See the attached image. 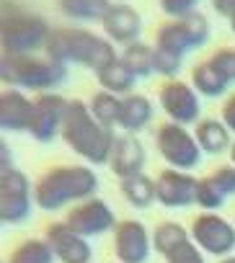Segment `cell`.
Instances as JSON below:
<instances>
[{
  "label": "cell",
  "mask_w": 235,
  "mask_h": 263,
  "mask_svg": "<svg viewBox=\"0 0 235 263\" xmlns=\"http://www.w3.org/2000/svg\"><path fill=\"white\" fill-rule=\"evenodd\" d=\"M67 98H62L60 93H39L34 98V121L29 135L37 142H52L55 137L62 135V124H65V114H67Z\"/></svg>",
  "instance_id": "obj_11"
},
{
  "label": "cell",
  "mask_w": 235,
  "mask_h": 263,
  "mask_svg": "<svg viewBox=\"0 0 235 263\" xmlns=\"http://www.w3.org/2000/svg\"><path fill=\"white\" fill-rule=\"evenodd\" d=\"M8 263H55V250L47 240H24L8 258Z\"/></svg>",
  "instance_id": "obj_27"
},
{
  "label": "cell",
  "mask_w": 235,
  "mask_h": 263,
  "mask_svg": "<svg viewBox=\"0 0 235 263\" xmlns=\"http://www.w3.org/2000/svg\"><path fill=\"white\" fill-rule=\"evenodd\" d=\"M186 240H191V235H189L186 227L178 224V222H160V224L155 227V232H153V245H155V250H158L160 255H168L176 245H181V242H186Z\"/></svg>",
  "instance_id": "obj_28"
},
{
  "label": "cell",
  "mask_w": 235,
  "mask_h": 263,
  "mask_svg": "<svg viewBox=\"0 0 235 263\" xmlns=\"http://www.w3.org/2000/svg\"><path fill=\"white\" fill-rule=\"evenodd\" d=\"M98 176L88 165H55L34 183V201L44 212H57L67 204L93 199Z\"/></svg>",
  "instance_id": "obj_3"
},
{
  "label": "cell",
  "mask_w": 235,
  "mask_h": 263,
  "mask_svg": "<svg viewBox=\"0 0 235 263\" xmlns=\"http://www.w3.org/2000/svg\"><path fill=\"white\" fill-rule=\"evenodd\" d=\"M196 189H199V181L194 176H189L186 171L166 168L155 178L158 204H163L168 209H181V206L196 204Z\"/></svg>",
  "instance_id": "obj_14"
},
{
  "label": "cell",
  "mask_w": 235,
  "mask_h": 263,
  "mask_svg": "<svg viewBox=\"0 0 235 263\" xmlns=\"http://www.w3.org/2000/svg\"><path fill=\"white\" fill-rule=\"evenodd\" d=\"M96 80H98L101 90L114 93V96H122V98L130 96L132 88H135V83H137V78L130 72V67L122 60H116L109 67H103L101 72H96Z\"/></svg>",
  "instance_id": "obj_22"
},
{
  "label": "cell",
  "mask_w": 235,
  "mask_h": 263,
  "mask_svg": "<svg viewBox=\"0 0 235 263\" xmlns=\"http://www.w3.org/2000/svg\"><path fill=\"white\" fill-rule=\"evenodd\" d=\"M166 263H204V250L194 240H186L166 255Z\"/></svg>",
  "instance_id": "obj_30"
},
{
  "label": "cell",
  "mask_w": 235,
  "mask_h": 263,
  "mask_svg": "<svg viewBox=\"0 0 235 263\" xmlns=\"http://www.w3.org/2000/svg\"><path fill=\"white\" fill-rule=\"evenodd\" d=\"M230 83H235L227 72H222L212 60H204L199 65H194L191 70V85L199 96H207V98H220L227 93Z\"/></svg>",
  "instance_id": "obj_19"
},
{
  "label": "cell",
  "mask_w": 235,
  "mask_h": 263,
  "mask_svg": "<svg viewBox=\"0 0 235 263\" xmlns=\"http://www.w3.org/2000/svg\"><path fill=\"white\" fill-rule=\"evenodd\" d=\"M191 240L204 253L227 258L235 250V224L217 212H202L191 222Z\"/></svg>",
  "instance_id": "obj_9"
},
{
  "label": "cell",
  "mask_w": 235,
  "mask_h": 263,
  "mask_svg": "<svg viewBox=\"0 0 235 263\" xmlns=\"http://www.w3.org/2000/svg\"><path fill=\"white\" fill-rule=\"evenodd\" d=\"M230 163L235 165V142H232V147H230Z\"/></svg>",
  "instance_id": "obj_35"
},
{
  "label": "cell",
  "mask_w": 235,
  "mask_h": 263,
  "mask_svg": "<svg viewBox=\"0 0 235 263\" xmlns=\"http://www.w3.org/2000/svg\"><path fill=\"white\" fill-rule=\"evenodd\" d=\"M220 263H235V258H222Z\"/></svg>",
  "instance_id": "obj_36"
},
{
  "label": "cell",
  "mask_w": 235,
  "mask_h": 263,
  "mask_svg": "<svg viewBox=\"0 0 235 263\" xmlns=\"http://www.w3.org/2000/svg\"><path fill=\"white\" fill-rule=\"evenodd\" d=\"M153 121V103L142 93H130L122 98V119L119 129L127 135H137Z\"/></svg>",
  "instance_id": "obj_21"
},
{
  "label": "cell",
  "mask_w": 235,
  "mask_h": 263,
  "mask_svg": "<svg viewBox=\"0 0 235 263\" xmlns=\"http://www.w3.org/2000/svg\"><path fill=\"white\" fill-rule=\"evenodd\" d=\"M230 29H232V34H235V18H232V21H230Z\"/></svg>",
  "instance_id": "obj_37"
},
{
  "label": "cell",
  "mask_w": 235,
  "mask_h": 263,
  "mask_svg": "<svg viewBox=\"0 0 235 263\" xmlns=\"http://www.w3.org/2000/svg\"><path fill=\"white\" fill-rule=\"evenodd\" d=\"M119 60L130 67V72L135 78H148L155 72V49L148 47L145 42H135V44L124 47Z\"/></svg>",
  "instance_id": "obj_25"
},
{
  "label": "cell",
  "mask_w": 235,
  "mask_h": 263,
  "mask_svg": "<svg viewBox=\"0 0 235 263\" xmlns=\"http://www.w3.org/2000/svg\"><path fill=\"white\" fill-rule=\"evenodd\" d=\"M158 3H160V11L166 16H171V21H178L196 11L199 0H158Z\"/></svg>",
  "instance_id": "obj_31"
},
{
  "label": "cell",
  "mask_w": 235,
  "mask_h": 263,
  "mask_svg": "<svg viewBox=\"0 0 235 263\" xmlns=\"http://www.w3.org/2000/svg\"><path fill=\"white\" fill-rule=\"evenodd\" d=\"M153 235L137 219H124L114 230V255L119 263H148Z\"/></svg>",
  "instance_id": "obj_13"
},
{
  "label": "cell",
  "mask_w": 235,
  "mask_h": 263,
  "mask_svg": "<svg viewBox=\"0 0 235 263\" xmlns=\"http://www.w3.org/2000/svg\"><path fill=\"white\" fill-rule=\"evenodd\" d=\"M155 145L160 158L173 168V171H194L202 163V147L194 137V132H189L184 124L166 121L155 132Z\"/></svg>",
  "instance_id": "obj_6"
},
{
  "label": "cell",
  "mask_w": 235,
  "mask_h": 263,
  "mask_svg": "<svg viewBox=\"0 0 235 263\" xmlns=\"http://www.w3.org/2000/svg\"><path fill=\"white\" fill-rule=\"evenodd\" d=\"M60 11L80 24H93V21H103V16L111 8V0H57Z\"/></svg>",
  "instance_id": "obj_23"
},
{
  "label": "cell",
  "mask_w": 235,
  "mask_h": 263,
  "mask_svg": "<svg viewBox=\"0 0 235 263\" xmlns=\"http://www.w3.org/2000/svg\"><path fill=\"white\" fill-rule=\"evenodd\" d=\"M207 39H209V21H207V16L194 11L186 18L168 21V24L158 26V31H155V49H163V52L184 57L191 49H202L207 44Z\"/></svg>",
  "instance_id": "obj_7"
},
{
  "label": "cell",
  "mask_w": 235,
  "mask_h": 263,
  "mask_svg": "<svg viewBox=\"0 0 235 263\" xmlns=\"http://www.w3.org/2000/svg\"><path fill=\"white\" fill-rule=\"evenodd\" d=\"M91 114L96 116L98 124H103L106 129H114L119 126V119H122V96H114V93H96L91 98Z\"/></svg>",
  "instance_id": "obj_26"
},
{
  "label": "cell",
  "mask_w": 235,
  "mask_h": 263,
  "mask_svg": "<svg viewBox=\"0 0 235 263\" xmlns=\"http://www.w3.org/2000/svg\"><path fill=\"white\" fill-rule=\"evenodd\" d=\"M181 60H184V57H178V54L155 49V72L163 75V78L176 80V75H178V70H181Z\"/></svg>",
  "instance_id": "obj_32"
},
{
  "label": "cell",
  "mask_w": 235,
  "mask_h": 263,
  "mask_svg": "<svg viewBox=\"0 0 235 263\" xmlns=\"http://www.w3.org/2000/svg\"><path fill=\"white\" fill-rule=\"evenodd\" d=\"M0 78L8 88L34 90V93H52L67 78V67L49 60V57H0Z\"/></svg>",
  "instance_id": "obj_4"
},
{
  "label": "cell",
  "mask_w": 235,
  "mask_h": 263,
  "mask_svg": "<svg viewBox=\"0 0 235 263\" xmlns=\"http://www.w3.org/2000/svg\"><path fill=\"white\" fill-rule=\"evenodd\" d=\"M158 101H160V108L168 114L171 121L176 124H194L202 114V103H199V93L194 90L191 83H184V80H168L160 85L158 90Z\"/></svg>",
  "instance_id": "obj_10"
},
{
  "label": "cell",
  "mask_w": 235,
  "mask_h": 263,
  "mask_svg": "<svg viewBox=\"0 0 235 263\" xmlns=\"http://www.w3.org/2000/svg\"><path fill=\"white\" fill-rule=\"evenodd\" d=\"M227 201V196L220 191V186L207 176V178H199V189H196V204L204 209V212H217L222 204Z\"/></svg>",
  "instance_id": "obj_29"
},
{
  "label": "cell",
  "mask_w": 235,
  "mask_h": 263,
  "mask_svg": "<svg viewBox=\"0 0 235 263\" xmlns=\"http://www.w3.org/2000/svg\"><path fill=\"white\" fill-rule=\"evenodd\" d=\"M220 119H222V124L232 132V135H235V93H230V96H227V101L222 103Z\"/></svg>",
  "instance_id": "obj_33"
},
{
  "label": "cell",
  "mask_w": 235,
  "mask_h": 263,
  "mask_svg": "<svg viewBox=\"0 0 235 263\" xmlns=\"http://www.w3.org/2000/svg\"><path fill=\"white\" fill-rule=\"evenodd\" d=\"M65 222L78 232V235H83V237H98V235H103V232H109V230H116V222L114 219V212H111V206L103 201V199H85V201H80V204H75L70 212H67V217H65Z\"/></svg>",
  "instance_id": "obj_12"
},
{
  "label": "cell",
  "mask_w": 235,
  "mask_h": 263,
  "mask_svg": "<svg viewBox=\"0 0 235 263\" xmlns=\"http://www.w3.org/2000/svg\"><path fill=\"white\" fill-rule=\"evenodd\" d=\"M44 240L55 250L60 263H91L93 250L83 235H78L67 222H52L44 230Z\"/></svg>",
  "instance_id": "obj_15"
},
{
  "label": "cell",
  "mask_w": 235,
  "mask_h": 263,
  "mask_svg": "<svg viewBox=\"0 0 235 263\" xmlns=\"http://www.w3.org/2000/svg\"><path fill=\"white\" fill-rule=\"evenodd\" d=\"M44 54L60 65H80L93 72H101L111 62H116L114 44L106 36H98L88 29H52Z\"/></svg>",
  "instance_id": "obj_2"
},
{
  "label": "cell",
  "mask_w": 235,
  "mask_h": 263,
  "mask_svg": "<svg viewBox=\"0 0 235 263\" xmlns=\"http://www.w3.org/2000/svg\"><path fill=\"white\" fill-rule=\"evenodd\" d=\"M109 168L114 171V176H119V181L142 173L145 168V147L140 142L137 135H119L114 142L111 158H109Z\"/></svg>",
  "instance_id": "obj_18"
},
{
  "label": "cell",
  "mask_w": 235,
  "mask_h": 263,
  "mask_svg": "<svg viewBox=\"0 0 235 263\" xmlns=\"http://www.w3.org/2000/svg\"><path fill=\"white\" fill-rule=\"evenodd\" d=\"M34 191L19 168H0V219L3 224H24L34 209Z\"/></svg>",
  "instance_id": "obj_8"
},
{
  "label": "cell",
  "mask_w": 235,
  "mask_h": 263,
  "mask_svg": "<svg viewBox=\"0 0 235 263\" xmlns=\"http://www.w3.org/2000/svg\"><path fill=\"white\" fill-rule=\"evenodd\" d=\"M34 101L19 90V88H6L0 93V126L3 132H29L34 121Z\"/></svg>",
  "instance_id": "obj_17"
},
{
  "label": "cell",
  "mask_w": 235,
  "mask_h": 263,
  "mask_svg": "<svg viewBox=\"0 0 235 263\" xmlns=\"http://www.w3.org/2000/svg\"><path fill=\"white\" fill-rule=\"evenodd\" d=\"M212 8L227 21L235 18V0H212Z\"/></svg>",
  "instance_id": "obj_34"
},
{
  "label": "cell",
  "mask_w": 235,
  "mask_h": 263,
  "mask_svg": "<svg viewBox=\"0 0 235 263\" xmlns=\"http://www.w3.org/2000/svg\"><path fill=\"white\" fill-rule=\"evenodd\" d=\"M119 189H122L124 201L130 206H135V209H148L153 201H158V196H155V181L150 176H145V173H137V176L124 178L119 183Z\"/></svg>",
  "instance_id": "obj_24"
},
{
  "label": "cell",
  "mask_w": 235,
  "mask_h": 263,
  "mask_svg": "<svg viewBox=\"0 0 235 263\" xmlns=\"http://www.w3.org/2000/svg\"><path fill=\"white\" fill-rule=\"evenodd\" d=\"M230 135L232 132L222 124V119H202V121H196V129H194V137H196L202 153H207V155L230 153V147H232Z\"/></svg>",
  "instance_id": "obj_20"
},
{
  "label": "cell",
  "mask_w": 235,
  "mask_h": 263,
  "mask_svg": "<svg viewBox=\"0 0 235 263\" xmlns=\"http://www.w3.org/2000/svg\"><path fill=\"white\" fill-rule=\"evenodd\" d=\"M60 137L75 155H80L91 165H109V158L116 142L114 129H106L103 124H98L96 116L91 114V106L80 98H73L67 103Z\"/></svg>",
  "instance_id": "obj_1"
},
{
  "label": "cell",
  "mask_w": 235,
  "mask_h": 263,
  "mask_svg": "<svg viewBox=\"0 0 235 263\" xmlns=\"http://www.w3.org/2000/svg\"><path fill=\"white\" fill-rule=\"evenodd\" d=\"M49 24L42 16L21 11L6 3V13L0 21V47L3 57H26L47 47L49 42Z\"/></svg>",
  "instance_id": "obj_5"
},
{
  "label": "cell",
  "mask_w": 235,
  "mask_h": 263,
  "mask_svg": "<svg viewBox=\"0 0 235 263\" xmlns=\"http://www.w3.org/2000/svg\"><path fill=\"white\" fill-rule=\"evenodd\" d=\"M101 29H103V36H106L111 44L130 47V44L140 42L142 18H140V13H137L132 6H127V3H111L109 13H106L103 21H101Z\"/></svg>",
  "instance_id": "obj_16"
}]
</instances>
